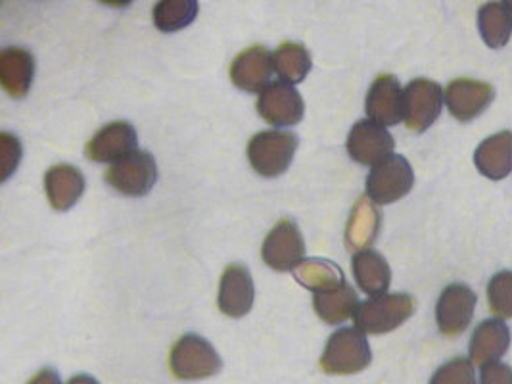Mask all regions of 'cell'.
<instances>
[{
    "mask_svg": "<svg viewBox=\"0 0 512 384\" xmlns=\"http://www.w3.org/2000/svg\"><path fill=\"white\" fill-rule=\"evenodd\" d=\"M474 164L491 181H501L512 173V131H501L476 148Z\"/></svg>",
    "mask_w": 512,
    "mask_h": 384,
    "instance_id": "obj_20",
    "label": "cell"
},
{
    "mask_svg": "<svg viewBox=\"0 0 512 384\" xmlns=\"http://www.w3.org/2000/svg\"><path fill=\"white\" fill-rule=\"evenodd\" d=\"M254 279L244 265H229L219 285V310L229 317H244L254 306Z\"/></svg>",
    "mask_w": 512,
    "mask_h": 384,
    "instance_id": "obj_15",
    "label": "cell"
},
{
    "mask_svg": "<svg viewBox=\"0 0 512 384\" xmlns=\"http://www.w3.org/2000/svg\"><path fill=\"white\" fill-rule=\"evenodd\" d=\"M511 346V331L501 319L482 321L470 338V361L476 365H488L499 361Z\"/></svg>",
    "mask_w": 512,
    "mask_h": 384,
    "instance_id": "obj_17",
    "label": "cell"
},
{
    "mask_svg": "<svg viewBox=\"0 0 512 384\" xmlns=\"http://www.w3.org/2000/svg\"><path fill=\"white\" fill-rule=\"evenodd\" d=\"M27 384H62V379L54 369L47 367V369L39 371Z\"/></svg>",
    "mask_w": 512,
    "mask_h": 384,
    "instance_id": "obj_32",
    "label": "cell"
},
{
    "mask_svg": "<svg viewBox=\"0 0 512 384\" xmlns=\"http://www.w3.org/2000/svg\"><path fill=\"white\" fill-rule=\"evenodd\" d=\"M503 4H505V6H507V8L512 12V0H503Z\"/></svg>",
    "mask_w": 512,
    "mask_h": 384,
    "instance_id": "obj_35",
    "label": "cell"
},
{
    "mask_svg": "<svg viewBox=\"0 0 512 384\" xmlns=\"http://www.w3.org/2000/svg\"><path fill=\"white\" fill-rule=\"evenodd\" d=\"M292 273L302 287L313 290V292H323V290L340 287L346 283L344 271L334 262L321 260V258L302 260L292 269Z\"/></svg>",
    "mask_w": 512,
    "mask_h": 384,
    "instance_id": "obj_25",
    "label": "cell"
},
{
    "mask_svg": "<svg viewBox=\"0 0 512 384\" xmlns=\"http://www.w3.org/2000/svg\"><path fill=\"white\" fill-rule=\"evenodd\" d=\"M442 87L430 79H415L403 91V121L413 133H424L440 118Z\"/></svg>",
    "mask_w": 512,
    "mask_h": 384,
    "instance_id": "obj_7",
    "label": "cell"
},
{
    "mask_svg": "<svg viewBox=\"0 0 512 384\" xmlns=\"http://www.w3.org/2000/svg\"><path fill=\"white\" fill-rule=\"evenodd\" d=\"M415 185V173L407 158L392 154L376 164L367 177V196L376 204H392L407 196Z\"/></svg>",
    "mask_w": 512,
    "mask_h": 384,
    "instance_id": "obj_5",
    "label": "cell"
},
{
    "mask_svg": "<svg viewBox=\"0 0 512 384\" xmlns=\"http://www.w3.org/2000/svg\"><path fill=\"white\" fill-rule=\"evenodd\" d=\"M305 254L302 231L292 219H282L263 242V262L275 271H292L300 264Z\"/></svg>",
    "mask_w": 512,
    "mask_h": 384,
    "instance_id": "obj_8",
    "label": "cell"
},
{
    "mask_svg": "<svg viewBox=\"0 0 512 384\" xmlns=\"http://www.w3.org/2000/svg\"><path fill=\"white\" fill-rule=\"evenodd\" d=\"M35 77V60L24 48H4L0 54V83L14 98H24Z\"/></svg>",
    "mask_w": 512,
    "mask_h": 384,
    "instance_id": "obj_19",
    "label": "cell"
},
{
    "mask_svg": "<svg viewBox=\"0 0 512 384\" xmlns=\"http://www.w3.org/2000/svg\"><path fill=\"white\" fill-rule=\"evenodd\" d=\"M371 361L373 352L365 333L357 327H344L328 338L321 369L326 375H355L367 369Z\"/></svg>",
    "mask_w": 512,
    "mask_h": 384,
    "instance_id": "obj_2",
    "label": "cell"
},
{
    "mask_svg": "<svg viewBox=\"0 0 512 384\" xmlns=\"http://www.w3.org/2000/svg\"><path fill=\"white\" fill-rule=\"evenodd\" d=\"M480 384H512V367L499 361L484 365Z\"/></svg>",
    "mask_w": 512,
    "mask_h": 384,
    "instance_id": "obj_31",
    "label": "cell"
},
{
    "mask_svg": "<svg viewBox=\"0 0 512 384\" xmlns=\"http://www.w3.org/2000/svg\"><path fill=\"white\" fill-rule=\"evenodd\" d=\"M68 384H100L93 377H89V375H77V377H73L70 383Z\"/></svg>",
    "mask_w": 512,
    "mask_h": 384,
    "instance_id": "obj_33",
    "label": "cell"
},
{
    "mask_svg": "<svg viewBox=\"0 0 512 384\" xmlns=\"http://www.w3.org/2000/svg\"><path fill=\"white\" fill-rule=\"evenodd\" d=\"M169 367L181 381H200L215 377L223 369V360L204 336L185 335L175 342Z\"/></svg>",
    "mask_w": 512,
    "mask_h": 384,
    "instance_id": "obj_3",
    "label": "cell"
},
{
    "mask_svg": "<svg viewBox=\"0 0 512 384\" xmlns=\"http://www.w3.org/2000/svg\"><path fill=\"white\" fill-rule=\"evenodd\" d=\"M365 110L369 120L382 127L397 125L403 120V91L394 75L384 73L374 79L367 95Z\"/></svg>",
    "mask_w": 512,
    "mask_h": 384,
    "instance_id": "obj_16",
    "label": "cell"
},
{
    "mask_svg": "<svg viewBox=\"0 0 512 384\" xmlns=\"http://www.w3.org/2000/svg\"><path fill=\"white\" fill-rule=\"evenodd\" d=\"M137 146V131L127 121H114L102 127L93 139L87 143V158L108 164V162H119L125 156L133 154Z\"/></svg>",
    "mask_w": 512,
    "mask_h": 384,
    "instance_id": "obj_14",
    "label": "cell"
},
{
    "mask_svg": "<svg viewBox=\"0 0 512 384\" xmlns=\"http://www.w3.org/2000/svg\"><path fill=\"white\" fill-rule=\"evenodd\" d=\"M104 181L125 196H144L158 181V166L150 152L135 150L104 173Z\"/></svg>",
    "mask_w": 512,
    "mask_h": 384,
    "instance_id": "obj_6",
    "label": "cell"
},
{
    "mask_svg": "<svg viewBox=\"0 0 512 384\" xmlns=\"http://www.w3.org/2000/svg\"><path fill=\"white\" fill-rule=\"evenodd\" d=\"M275 72L284 83L296 85L311 72V56L307 48L298 43H284L273 52Z\"/></svg>",
    "mask_w": 512,
    "mask_h": 384,
    "instance_id": "obj_26",
    "label": "cell"
},
{
    "mask_svg": "<svg viewBox=\"0 0 512 384\" xmlns=\"http://www.w3.org/2000/svg\"><path fill=\"white\" fill-rule=\"evenodd\" d=\"M198 16V0H158L154 24L163 33H175L192 24Z\"/></svg>",
    "mask_w": 512,
    "mask_h": 384,
    "instance_id": "obj_27",
    "label": "cell"
},
{
    "mask_svg": "<svg viewBox=\"0 0 512 384\" xmlns=\"http://www.w3.org/2000/svg\"><path fill=\"white\" fill-rule=\"evenodd\" d=\"M351 267H353L355 283L365 294L380 296V294H386V290L390 288L392 269L384 260V256L371 248L355 252Z\"/></svg>",
    "mask_w": 512,
    "mask_h": 384,
    "instance_id": "obj_21",
    "label": "cell"
},
{
    "mask_svg": "<svg viewBox=\"0 0 512 384\" xmlns=\"http://www.w3.org/2000/svg\"><path fill=\"white\" fill-rule=\"evenodd\" d=\"M430 384H476L474 365L466 358L447 361L434 373Z\"/></svg>",
    "mask_w": 512,
    "mask_h": 384,
    "instance_id": "obj_29",
    "label": "cell"
},
{
    "mask_svg": "<svg viewBox=\"0 0 512 384\" xmlns=\"http://www.w3.org/2000/svg\"><path fill=\"white\" fill-rule=\"evenodd\" d=\"M273 72V52H269L261 45L246 48L231 64V79L234 85L246 93H261L267 85H271Z\"/></svg>",
    "mask_w": 512,
    "mask_h": 384,
    "instance_id": "obj_13",
    "label": "cell"
},
{
    "mask_svg": "<svg viewBox=\"0 0 512 384\" xmlns=\"http://www.w3.org/2000/svg\"><path fill=\"white\" fill-rule=\"evenodd\" d=\"M300 139L290 131H261L248 144V158L261 177H279L290 168Z\"/></svg>",
    "mask_w": 512,
    "mask_h": 384,
    "instance_id": "obj_4",
    "label": "cell"
},
{
    "mask_svg": "<svg viewBox=\"0 0 512 384\" xmlns=\"http://www.w3.org/2000/svg\"><path fill=\"white\" fill-rule=\"evenodd\" d=\"M413 313L415 300L411 294H380L359 304L353 321L365 335H384L396 331Z\"/></svg>",
    "mask_w": 512,
    "mask_h": 384,
    "instance_id": "obj_1",
    "label": "cell"
},
{
    "mask_svg": "<svg viewBox=\"0 0 512 384\" xmlns=\"http://www.w3.org/2000/svg\"><path fill=\"white\" fill-rule=\"evenodd\" d=\"M476 302V292L463 283H453L443 288L436 306V321L442 335H463L474 317Z\"/></svg>",
    "mask_w": 512,
    "mask_h": 384,
    "instance_id": "obj_9",
    "label": "cell"
},
{
    "mask_svg": "<svg viewBox=\"0 0 512 384\" xmlns=\"http://www.w3.org/2000/svg\"><path fill=\"white\" fill-rule=\"evenodd\" d=\"M257 112L275 127L296 125L303 120L302 95L290 83H271L259 93Z\"/></svg>",
    "mask_w": 512,
    "mask_h": 384,
    "instance_id": "obj_10",
    "label": "cell"
},
{
    "mask_svg": "<svg viewBox=\"0 0 512 384\" xmlns=\"http://www.w3.org/2000/svg\"><path fill=\"white\" fill-rule=\"evenodd\" d=\"M478 29L489 48L505 47L512 35V12L497 0L478 10Z\"/></svg>",
    "mask_w": 512,
    "mask_h": 384,
    "instance_id": "obj_24",
    "label": "cell"
},
{
    "mask_svg": "<svg viewBox=\"0 0 512 384\" xmlns=\"http://www.w3.org/2000/svg\"><path fill=\"white\" fill-rule=\"evenodd\" d=\"M380 212L369 196H361L351 210L350 223L346 229V246L351 252L367 250L380 231Z\"/></svg>",
    "mask_w": 512,
    "mask_h": 384,
    "instance_id": "obj_22",
    "label": "cell"
},
{
    "mask_svg": "<svg viewBox=\"0 0 512 384\" xmlns=\"http://www.w3.org/2000/svg\"><path fill=\"white\" fill-rule=\"evenodd\" d=\"M489 310L499 319H512V271H501L488 285Z\"/></svg>",
    "mask_w": 512,
    "mask_h": 384,
    "instance_id": "obj_28",
    "label": "cell"
},
{
    "mask_svg": "<svg viewBox=\"0 0 512 384\" xmlns=\"http://www.w3.org/2000/svg\"><path fill=\"white\" fill-rule=\"evenodd\" d=\"M313 308L328 325H340L355 315L359 308V298L357 292L348 283H344L340 287L315 292Z\"/></svg>",
    "mask_w": 512,
    "mask_h": 384,
    "instance_id": "obj_23",
    "label": "cell"
},
{
    "mask_svg": "<svg viewBox=\"0 0 512 384\" xmlns=\"http://www.w3.org/2000/svg\"><path fill=\"white\" fill-rule=\"evenodd\" d=\"M102 4H108V6H116V8H123L127 4H131L133 0H100Z\"/></svg>",
    "mask_w": 512,
    "mask_h": 384,
    "instance_id": "obj_34",
    "label": "cell"
},
{
    "mask_svg": "<svg viewBox=\"0 0 512 384\" xmlns=\"http://www.w3.org/2000/svg\"><path fill=\"white\" fill-rule=\"evenodd\" d=\"M48 202L56 212H68L85 192V177L73 166H54L45 175Z\"/></svg>",
    "mask_w": 512,
    "mask_h": 384,
    "instance_id": "obj_18",
    "label": "cell"
},
{
    "mask_svg": "<svg viewBox=\"0 0 512 384\" xmlns=\"http://www.w3.org/2000/svg\"><path fill=\"white\" fill-rule=\"evenodd\" d=\"M495 98V91L489 83L476 79H453L445 91V104L451 116L459 121L476 120L484 114Z\"/></svg>",
    "mask_w": 512,
    "mask_h": 384,
    "instance_id": "obj_12",
    "label": "cell"
},
{
    "mask_svg": "<svg viewBox=\"0 0 512 384\" xmlns=\"http://www.w3.org/2000/svg\"><path fill=\"white\" fill-rule=\"evenodd\" d=\"M22 158V146L20 141L10 137V135H2L0 137V166H2V179H6L14 169L18 168Z\"/></svg>",
    "mask_w": 512,
    "mask_h": 384,
    "instance_id": "obj_30",
    "label": "cell"
},
{
    "mask_svg": "<svg viewBox=\"0 0 512 384\" xmlns=\"http://www.w3.org/2000/svg\"><path fill=\"white\" fill-rule=\"evenodd\" d=\"M394 137L378 123L371 120L357 121L348 137L351 160L361 166H376L392 156Z\"/></svg>",
    "mask_w": 512,
    "mask_h": 384,
    "instance_id": "obj_11",
    "label": "cell"
}]
</instances>
